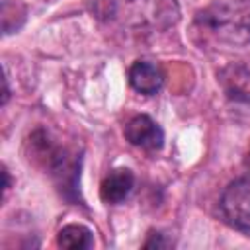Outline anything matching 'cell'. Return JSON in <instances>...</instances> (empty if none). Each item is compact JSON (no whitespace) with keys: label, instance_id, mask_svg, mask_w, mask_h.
Here are the masks:
<instances>
[{"label":"cell","instance_id":"8fae6325","mask_svg":"<svg viewBox=\"0 0 250 250\" xmlns=\"http://www.w3.org/2000/svg\"><path fill=\"white\" fill-rule=\"evenodd\" d=\"M10 189V174H8V170L4 168V191H8Z\"/></svg>","mask_w":250,"mask_h":250},{"label":"cell","instance_id":"30bf717a","mask_svg":"<svg viewBox=\"0 0 250 250\" xmlns=\"http://www.w3.org/2000/svg\"><path fill=\"white\" fill-rule=\"evenodd\" d=\"M143 246H145V248H164V246H168V242L162 238L160 232H150V238H148Z\"/></svg>","mask_w":250,"mask_h":250},{"label":"cell","instance_id":"5b68a950","mask_svg":"<svg viewBox=\"0 0 250 250\" xmlns=\"http://www.w3.org/2000/svg\"><path fill=\"white\" fill-rule=\"evenodd\" d=\"M223 221L250 236V174L230 182L219 201Z\"/></svg>","mask_w":250,"mask_h":250},{"label":"cell","instance_id":"277c9868","mask_svg":"<svg viewBox=\"0 0 250 250\" xmlns=\"http://www.w3.org/2000/svg\"><path fill=\"white\" fill-rule=\"evenodd\" d=\"M221 92L229 107L244 117H250V61L229 62L217 74Z\"/></svg>","mask_w":250,"mask_h":250},{"label":"cell","instance_id":"6da1fadb","mask_svg":"<svg viewBox=\"0 0 250 250\" xmlns=\"http://www.w3.org/2000/svg\"><path fill=\"white\" fill-rule=\"evenodd\" d=\"M94 14L105 27L129 37L162 33L180 21L176 0H94Z\"/></svg>","mask_w":250,"mask_h":250},{"label":"cell","instance_id":"9c48e42d","mask_svg":"<svg viewBox=\"0 0 250 250\" xmlns=\"http://www.w3.org/2000/svg\"><path fill=\"white\" fill-rule=\"evenodd\" d=\"M57 246L59 248H68V250L92 248L94 246L92 230L84 225H66L57 234Z\"/></svg>","mask_w":250,"mask_h":250},{"label":"cell","instance_id":"ba28073f","mask_svg":"<svg viewBox=\"0 0 250 250\" xmlns=\"http://www.w3.org/2000/svg\"><path fill=\"white\" fill-rule=\"evenodd\" d=\"M129 84L135 92L152 96L160 92L164 84V72L156 62L150 61H135L129 68Z\"/></svg>","mask_w":250,"mask_h":250},{"label":"cell","instance_id":"7a4b0ae2","mask_svg":"<svg viewBox=\"0 0 250 250\" xmlns=\"http://www.w3.org/2000/svg\"><path fill=\"white\" fill-rule=\"evenodd\" d=\"M191 31L203 49L250 47V0H225L197 12Z\"/></svg>","mask_w":250,"mask_h":250},{"label":"cell","instance_id":"52a82bcc","mask_svg":"<svg viewBox=\"0 0 250 250\" xmlns=\"http://www.w3.org/2000/svg\"><path fill=\"white\" fill-rule=\"evenodd\" d=\"M133 188H135V174L125 166L113 168L100 184V197L105 203L117 205L131 195Z\"/></svg>","mask_w":250,"mask_h":250},{"label":"cell","instance_id":"3957f363","mask_svg":"<svg viewBox=\"0 0 250 250\" xmlns=\"http://www.w3.org/2000/svg\"><path fill=\"white\" fill-rule=\"evenodd\" d=\"M29 143L33 146V158L39 160L45 170L53 176L59 189L68 197L70 193H76V180L80 176V158L76 160V154L68 152V148L61 146L51 139V135L43 129L35 131L29 137Z\"/></svg>","mask_w":250,"mask_h":250},{"label":"cell","instance_id":"7c38bea8","mask_svg":"<svg viewBox=\"0 0 250 250\" xmlns=\"http://www.w3.org/2000/svg\"><path fill=\"white\" fill-rule=\"evenodd\" d=\"M244 164H246V168L250 170V148H248V152H246V158H244Z\"/></svg>","mask_w":250,"mask_h":250},{"label":"cell","instance_id":"8992f818","mask_svg":"<svg viewBox=\"0 0 250 250\" xmlns=\"http://www.w3.org/2000/svg\"><path fill=\"white\" fill-rule=\"evenodd\" d=\"M125 141L133 146L143 150H158L164 145V131L162 127L148 115H135L125 123L123 129Z\"/></svg>","mask_w":250,"mask_h":250}]
</instances>
